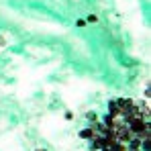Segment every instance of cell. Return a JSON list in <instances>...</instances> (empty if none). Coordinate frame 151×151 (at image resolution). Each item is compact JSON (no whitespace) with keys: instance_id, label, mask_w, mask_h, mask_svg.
<instances>
[{"instance_id":"obj_1","label":"cell","mask_w":151,"mask_h":151,"mask_svg":"<svg viewBox=\"0 0 151 151\" xmlns=\"http://www.w3.org/2000/svg\"><path fill=\"white\" fill-rule=\"evenodd\" d=\"M116 104H119L121 114H127V112H131L135 108V102L131 100V98H121V100H116Z\"/></svg>"},{"instance_id":"obj_2","label":"cell","mask_w":151,"mask_h":151,"mask_svg":"<svg viewBox=\"0 0 151 151\" xmlns=\"http://www.w3.org/2000/svg\"><path fill=\"white\" fill-rule=\"evenodd\" d=\"M102 147H106V137L104 135H94V143H92V149H102Z\"/></svg>"},{"instance_id":"obj_3","label":"cell","mask_w":151,"mask_h":151,"mask_svg":"<svg viewBox=\"0 0 151 151\" xmlns=\"http://www.w3.org/2000/svg\"><path fill=\"white\" fill-rule=\"evenodd\" d=\"M94 135H96L94 129H84V131H80V137H82V139H94Z\"/></svg>"},{"instance_id":"obj_4","label":"cell","mask_w":151,"mask_h":151,"mask_svg":"<svg viewBox=\"0 0 151 151\" xmlns=\"http://www.w3.org/2000/svg\"><path fill=\"white\" fill-rule=\"evenodd\" d=\"M108 108H110V116H112V119H116V116L121 114V110H119V104H116L114 100L108 104Z\"/></svg>"},{"instance_id":"obj_5","label":"cell","mask_w":151,"mask_h":151,"mask_svg":"<svg viewBox=\"0 0 151 151\" xmlns=\"http://www.w3.org/2000/svg\"><path fill=\"white\" fill-rule=\"evenodd\" d=\"M86 23H98V17H96V14H90V17H88V21H86Z\"/></svg>"},{"instance_id":"obj_6","label":"cell","mask_w":151,"mask_h":151,"mask_svg":"<svg viewBox=\"0 0 151 151\" xmlns=\"http://www.w3.org/2000/svg\"><path fill=\"white\" fill-rule=\"evenodd\" d=\"M88 25V23H86V21H82V19H80V21H78V23H76V27H80V29H84V27Z\"/></svg>"},{"instance_id":"obj_7","label":"cell","mask_w":151,"mask_h":151,"mask_svg":"<svg viewBox=\"0 0 151 151\" xmlns=\"http://www.w3.org/2000/svg\"><path fill=\"white\" fill-rule=\"evenodd\" d=\"M4 45H6V39H4V37H0V47H4Z\"/></svg>"},{"instance_id":"obj_8","label":"cell","mask_w":151,"mask_h":151,"mask_svg":"<svg viewBox=\"0 0 151 151\" xmlns=\"http://www.w3.org/2000/svg\"><path fill=\"white\" fill-rule=\"evenodd\" d=\"M37 151H45V149H37Z\"/></svg>"},{"instance_id":"obj_9","label":"cell","mask_w":151,"mask_h":151,"mask_svg":"<svg viewBox=\"0 0 151 151\" xmlns=\"http://www.w3.org/2000/svg\"><path fill=\"white\" fill-rule=\"evenodd\" d=\"M131 151H139V149H131Z\"/></svg>"}]
</instances>
